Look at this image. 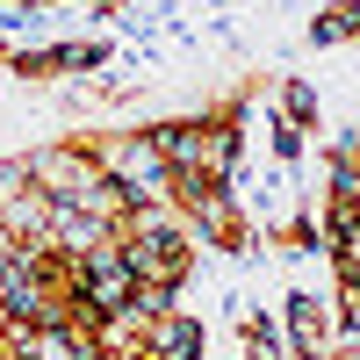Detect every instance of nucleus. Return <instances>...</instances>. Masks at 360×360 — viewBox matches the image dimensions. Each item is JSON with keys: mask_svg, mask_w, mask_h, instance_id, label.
Here are the masks:
<instances>
[{"mask_svg": "<svg viewBox=\"0 0 360 360\" xmlns=\"http://www.w3.org/2000/svg\"><path fill=\"white\" fill-rule=\"evenodd\" d=\"M86 281H94V303H123V288H130V274H123V266H115V274H108V266H94Z\"/></svg>", "mask_w": 360, "mask_h": 360, "instance_id": "1", "label": "nucleus"}]
</instances>
